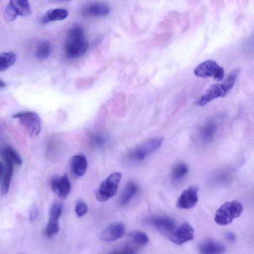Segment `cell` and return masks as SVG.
<instances>
[{
  "label": "cell",
  "mask_w": 254,
  "mask_h": 254,
  "mask_svg": "<svg viewBox=\"0 0 254 254\" xmlns=\"http://www.w3.org/2000/svg\"><path fill=\"white\" fill-rule=\"evenodd\" d=\"M89 47L88 42L83 28L74 25L67 31L64 45V51L69 58H77L84 54Z\"/></svg>",
  "instance_id": "6da1fadb"
},
{
  "label": "cell",
  "mask_w": 254,
  "mask_h": 254,
  "mask_svg": "<svg viewBox=\"0 0 254 254\" xmlns=\"http://www.w3.org/2000/svg\"><path fill=\"white\" fill-rule=\"evenodd\" d=\"M243 207L238 201H228L222 204L216 211L214 220L220 225H226L241 215Z\"/></svg>",
  "instance_id": "7a4b0ae2"
},
{
  "label": "cell",
  "mask_w": 254,
  "mask_h": 254,
  "mask_svg": "<svg viewBox=\"0 0 254 254\" xmlns=\"http://www.w3.org/2000/svg\"><path fill=\"white\" fill-rule=\"evenodd\" d=\"M121 179L122 174L120 172H114L110 175L95 190L97 200L104 202L114 196L117 192Z\"/></svg>",
  "instance_id": "3957f363"
},
{
  "label": "cell",
  "mask_w": 254,
  "mask_h": 254,
  "mask_svg": "<svg viewBox=\"0 0 254 254\" xmlns=\"http://www.w3.org/2000/svg\"><path fill=\"white\" fill-rule=\"evenodd\" d=\"M19 120L28 134L32 137L39 134L41 129V120L36 112L27 111L18 113L12 116Z\"/></svg>",
  "instance_id": "277c9868"
},
{
  "label": "cell",
  "mask_w": 254,
  "mask_h": 254,
  "mask_svg": "<svg viewBox=\"0 0 254 254\" xmlns=\"http://www.w3.org/2000/svg\"><path fill=\"white\" fill-rule=\"evenodd\" d=\"M194 73L198 77L213 76L217 81H221L224 76V69L213 60H208L198 65L194 70Z\"/></svg>",
  "instance_id": "5b68a950"
},
{
  "label": "cell",
  "mask_w": 254,
  "mask_h": 254,
  "mask_svg": "<svg viewBox=\"0 0 254 254\" xmlns=\"http://www.w3.org/2000/svg\"><path fill=\"white\" fill-rule=\"evenodd\" d=\"M30 7L28 1L25 0H10L5 8L4 16L7 21H11L18 15H28L30 14Z\"/></svg>",
  "instance_id": "8992f818"
},
{
  "label": "cell",
  "mask_w": 254,
  "mask_h": 254,
  "mask_svg": "<svg viewBox=\"0 0 254 254\" xmlns=\"http://www.w3.org/2000/svg\"><path fill=\"white\" fill-rule=\"evenodd\" d=\"M163 141L162 137L152 138L133 150L130 153V156L135 160L141 161L159 148Z\"/></svg>",
  "instance_id": "52a82bcc"
},
{
  "label": "cell",
  "mask_w": 254,
  "mask_h": 254,
  "mask_svg": "<svg viewBox=\"0 0 254 254\" xmlns=\"http://www.w3.org/2000/svg\"><path fill=\"white\" fill-rule=\"evenodd\" d=\"M50 185L53 191L62 199L66 198L71 191L70 181L65 174L53 176Z\"/></svg>",
  "instance_id": "ba28073f"
},
{
  "label": "cell",
  "mask_w": 254,
  "mask_h": 254,
  "mask_svg": "<svg viewBox=\"0 0 254 254\" xmlns=\"http://www.w3.org/2000/svg\"><path fill=\"white\" fill-rule=\"evenodd\" d=\"M63 208V204L60 202H55L51 207L49 221L45 229V234L48 237H52L59 232V220L62 214Z\"/></svg>",
  "instance_id": "9c48e42d"
},
{
  "label": "cell",
  "mask_w": 254,
  "mask_h": 254,
  "mask_svg": "<svg viewBox=\"0 0 254 254\" xmlns=\"http://www.w3.org/2000/svg\"><path fill=\"white\" fill-rule=\"evenodd\" d=\"M198 199V188L191 186L182 192L177 200L176 206L180 209H190L195 206Z\"/></svg>",
  "instance_id": "30bf717a"
},
{
  "label": "cell",
  "mask_w": 254,
  "mask_h": 254,
  "mask_svg": "<svg viewBox=\"0 0 254 254\" xmlns=\"http://www.w3.org/2000/svg\"><path fill=\"white\" fill-rule=\"evenodd\" d=\"M151 223L162 234L169 237L177 228L174 219L166 216H157L151 219Z\"/></svg>",
  "instance_id": "8fae6325"
},
{
  "label": "cell",
  "mask_w": 254,
  "mask_h": 254,
  "mask_svg": "<svg viewBox=\"0 0 254 254\" xmlns=\"http://www.w3.org/2000/svg\"><path fill=\"white\" fill-rule=\"evenodd\" d=\"M193 237V229L188 222H185L177 228L169 238L173 243L181 245L192 240Z\"/></svg>",
  "instance_id": "7c38bea8"
},
{
  "label": "cell",
  "mask_w": 254,
  "mask_h": 254,
  "mask_svg": "<svg viewBox=\"0 0 254 254\" xmlns=\"http://www.w3.org/2000/svg\"><path fill=\"white\" fill-rule=\"evenodd\" d=\"M125 231V225L122 223L116 222L107 227L101 232L100 239L105 242L115 241L123 237Z\"/></svg>",
  "instance_id": "4fadbf2b"
},
{
  "label": "cell",
  "mask_w": 254,
  "mask_h": 254,
  "mask_svg": "<svg viewBox=\"0 0 254 254\" xmlns=\"http://www.w3.org/2000/svg\"><path fill=\"white\" fill-rule=\"evenodd\" d=\"M226 95L221 84H212L204 91L195 104L199 106H203L212 100Z\"/></svg>",
  "instance_id": "5bb4252c"
},
{
  "label": "cell",
  "mask_w": 254,
  "mask_h": 254,
  "mask_svg": "<svg viewBox=\"0 0 254 254\" xmlns=\"http://www.w3.org/2000/svg\"><path fill=\"white\" fill-rule=\"evenodd\" d=\"M88 166L86 157L83 154L73 156L70 161V169L72 175L75 178L82 176L85 173Z\"/></svg>",
  "instance_id": "9a60e30c"
},
{
  "label": "cell",
  "mask_w": 254,
  "mask_h": 254,
  "mask_svg": "<svg viewBox=\"0 0 254 254\" xmlns=\"http://www.w3.org/2000/svg\"><path fill=\"white\" fill-rule=\"evenodd\" d=\"M1 156L5 162V170L1 182L0 193L2 195L6 194L8 191L13 171V163L6 155Z\"/></svg>",
  "instance_id": "2e32d148"
},
{
  "label": "cell",
  "mask_w": 254,
  "mask_h": 254,
  "mask_svg": "<svg viewBox=\"0 0 254 254\" xmlns=\"http://www.w3.org/2000/svg\"><path fill=\"white\" fill-rule=\"evenodd\" d=\"M198 251L200 254H221L225 251V248L219 242L208 240L199 245Z\"/></svg>",
  "instance_id": "e0dca14e"
},
{
  "label": "cell",
  "mask_w": 254,
  "mask_h": 254,
  "mask_svg": "<svg viewBox=\"0 0 254 254\" xmlns=\"http://www.w3.org/2000/svg\"><path fill=\"white\" fill-rule=\"evenodd\" d=\"M110 11V7L102 3H93L87 6L83 10V13L85 15L92 16H105Z\"/></svg>",
  "instance_id": "ac0fdd59"
},
{
  "label": "cell",
  "mask_w": 254,
  "mask_h": 254,
  "mask_svg": "<svg viewBox=\"0 0 254 254\" xmlns=\"http://www.w3.org/2000/svg\"><path fill=\"white\" fill-rule=\"evenodd\" d=\"M68 15L67 10L63 8H56L48 10L42 18L43 23L51 21L62 20L65 19Z\"/></svg>",
  "instance_id": "d6986e66"
},
{
  "label": "cell",
  "mask_w": 254,
  "mask_h": 254,
  "mask_svg": "<svg viewBox=\"0 0 254 254\" xmlns=\"http://www.w3.org/2000/svg\"><path fill=\"white\" fill-rule=\"evenodd\" d=\"M217 125L213 122H208L203 125L199 130L201 139L205 142L213 139L217 131Z\"/></svg>",
  "instance_id": "ffe728a7"
},
{
  "label": "cell",
  "mask_w": 254,
  "mask_h": 254,
  "mask_svg": "<svg viewBox=\"0 0 254 254\" xmlns=\"http://www.w3.org/2000/svg\"><path fill=\"white\" fill-rule=\"evenodd\" d=\"M138 190L137 185L132 182L127 183L122 194L120 202L122 205L127 204L135 195Z\"/></svg>",
  "instance_id": "44dd1931"
},
{
  "label": "cell",
  "mask_w": 254,
  "mask_h": 254,
  "mask_svg": "<svg viewBox=\"0 0 254 254\" xmlns=\"http://www.w3.org/2000/svg\"><path fill=\"white\" fill-rule=\"evenodd\" d=\"M16 55L12 52L0 53V71H3L12 65L16 61Z\"/></svg>",
  "instance_id": "7402d4cb"
},
{
  "label": "cell",
  "mask_w": 254,
  "mask_h": 254,
  "mask_svg": "<svg viewBox=\"0 0 254 254\" xmlns=\"http://www.w3.org/2000/svg\"><path fill=\"white\" fill-rule=\"evenodd\" d=\"M52 47L50 42L43 41L40 43L36 48L35 56L39 60H45L51 55Z\"/></svg>",
  "instance_id": "603a6c76"
},
{
  "label": "cell",
  "mask_w": 254,
  "mask_h": 254,
  "mask_svg": "<svg viewBox=\"0 0 254 254\" xmlns=\"http://www.w3.org/2000/svg\"><path fill=\"white\" fill-rule=\"evenodd\" d=\"M240 70L239 68H236L231 70L223 82L221 84L223 89L227 94L234 86Z\"/></svg>",
  "instance_id": "cb8c5ba5"
},
{
  "label": "cell",
  "mask_w": 254,
  "mask_h": 254,
  "mask_svg": "<svg viewBox=\"0 0 254 254\" xmlns=\"http://www.w3.org/2000/svg\"><path fill=\"white\" fill-rule=\"evenodd\" d=\"M188 172V166L184 163H180L173 169L171 178L173 181H178L184 178Z\"/></svg>",
  "instance_id": "d4e9b609"
},
{
  "label": "cell",
  "mask_w": 254,
  "mask_h": 254,
  "mask_svg": "<svg viewBox=\"0 0 254 254\" xmlns=\"http://www.w3.org/2000/svg\"><path fill=\"white\" fill-rule=\"evenodd\" d=\"M131 240L135 244L139 245H145L149 241L147 235L140 231H133L129 234Z\"/></svg>",
  "instance_id": "484cf974"
},
{
  "label": "cell",
  "mask_w": 254,
  "mask_h": 254,
  "mask_svg": "<svg viewBox=\"0 0 254 254\" xmlns=\"http://www.w3.org/2000/svg\"><path fill=\"white\" fill-rule=\"evenodd\" d=\"M1 154L7 156L12 161L14 164L21 165L22 163V160L19 155L10 147H7L4 148L1 151Z\"/></svg>",
  "instance_id": "4316f807"
},
{
  "label": "cell",
  "mask_w": 254,
  "mask_h": 254,
  "mask_svg": "<svg viewBox=\"0 0 254 254\" xmlns=\"http://www.w3.org/2000/svg\"><path fill=\"white\" fill-rule=\"evenodd\" d=\"M88 210V205L85 202L81 200L77 201L75 205V211L78 217H81L86 214Z\"/></svg>",
  "instance_id": "83f0119b"
},
{
  "label": "cell",
  "mask_w": 254,
  "mask_h": 254,
  "mask_svg": "<svg viewBox=\"0 0 254 254\" xmlns=\"http://www.w3.org/2000/svg\"><path fill=\"white\" fill-rule=\"evenodd\" d=\"M109 254H135V252L132 248L126 247L121 250L115 251Z\"/></svg>",
  "instance_id": "f1b7e54d"
},
{
  "label": "cell",
  "mask_w": 254,
  "mask_h": 254,
  "mask_svg": "<svg viewBox=\"0 0 254 254\" xmlns=\"http://www.w3.org/2000/svg\"><path fill=\"white\" fill-rule=\"evenodd\" d=\"M38 216V210L36 206H33L30 211L29 214V221L33 222Z\"/></svg>",
  "instance_id": "f546056e"
},
{
  "label": "cell",
  "mask_w": 254,
  "mask_h": 254,
  "mask_svg": "<svg viewBox=\"0 0 254 254\" xmlns=\"http://www.w3.org/2000/svg\"><path fill=\"white\" fill-rule=\"evenodd\" d=\"M91 141L97 146H101L104 143V138L101 135H95L91 136Z\"/></svg>",
  "instance_id": "4dcf8cb0"
},
{
  "label": "cell",
  "mask_w": 254,
  "mask_h": 254,
  "mask_svg": "<svg viewBox=\"0 0 254 254\" xmlns=\"http://www.w3.org/2000/svg\"><path fill=\"white\" fill-rule=\"evenodd\" d=\"M226 235H227L228 239L231 241H234L235 239V235H234V234L232 233L231 232H229V233H227Z\"/></svg>",
  "instance_id": "1f68e13d"
},
{
  "label": "cell",
  "mask_w": 254,
  "mask_h": 254,
  "mask_svg": "<svg viewBox=\"0 0 254 254\" xmlns=\"http://www.w3.org/2000/svg\"><path fill=\"white\" fill-rule=\"evenodd\" d=\"M3 171V165L1 162H0V180Z\"/></svg>",
  "instance_id": "d6a6232c"
},
{
  "label": "cell",
  "mask_w": 254,
  "mask_h": 254,
  "mask_svg": "<svg viewBox=\"0 0 254 254\" xmlns=\"http://www.w3.org/2000/svg\"><path fill=\"white\" fill-rule=\"evenodd\" d=\"M6 87L5 83L2 80H0V88H4Z\"/></svg>",
  "instance_id": "836d02e7"
}]
</instances>
